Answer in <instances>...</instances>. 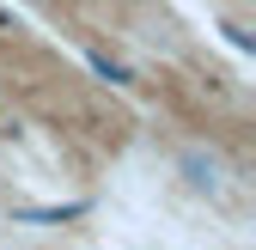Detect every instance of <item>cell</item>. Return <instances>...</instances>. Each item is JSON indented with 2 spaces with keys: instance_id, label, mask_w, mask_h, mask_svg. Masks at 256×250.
<instances>
[{
  "instance_id": "obj_1",
  "label": "cell",
  "mask_w": 256,
  "mask_h": 250,
  "mask_svg": "<svg viewBox=\"0 0 256 250\" xmlns=\"http://www.w3.org/2000/svg\"><path fill=\"white\" fill-rule=\"evenodd\" d=\"M92 214V202H61V208H18L12 220H30V226H61V220H80Z\"/></svg>"
},
{
  "instance_id": "obj_2",
  "label": "cell",
  "mask_w": 256,
  "mask_h": 250,
  "mask_svg": "<svg viewBox=\"0 0 256 250\" xmlns=\"http://www.w3.org/2000/svg\"><path fill=\"white\" fill-rule=\"evenodd\" d=\"M86 68H92V74H98L104 86H116V92H128V86H134V74H128V68H122V61H110L104 49H86Z\"/></svg>"
},
{
  "instance_id": "obj_3",
  "label": "cell",
  "mask_w": 256,
  "mask_h": 250,
  "mask_svg": "<svg viewBox=\"0 0 256 250\" xmlns=\"http://www.w3.org/2000/svg\"><path fill=\"white\" fill-rule=\"evenodd\" d=\"M177 165L189 171V190H208V196L220 190V165H214V159H202V152H183Z\"/></svg>"
},
{
  "instance_id": "obj_4",
  "label": "cell",
  "mask_w": 256,
  "mask_h": 250,
  "mask_svg": "<svg viewBox=\"0 0 256 250\" xmlns=\"http://www.w3.org/2000/svg\"><path fill=\"white\" fill-rule=\"evenodd\" d=\"M220 30H226V43H232L238 55H250V49H256V37H250V30H244V24H220Z\"/></svg>"
},
{
  "instance_id": "obj_5",
  "label": "cell",
  "mask_w": 256,
  "mask_h": 250,
  "mask_svg": "<svg viewBox=\"0 0 256 250\" xmlns=\"http://www.w3.org/2000/svg\"><path fill=\"white\" fill-rule=\"evenodd\" d=\"M0 30H18V24H12V12H6V6H0Z\"/></svg>"
}]
</instances>
